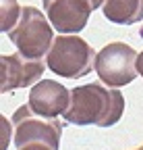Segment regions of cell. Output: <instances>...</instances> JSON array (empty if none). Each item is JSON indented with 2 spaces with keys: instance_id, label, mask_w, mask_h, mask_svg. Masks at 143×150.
Returning <instances> with one entry per match:
<instances>
[{
  "instance_id": "cell-3",
  "label": "cell",
  "mask_w": 143,
  "mask_h": 150,
  "mask_svg": "<svg viewBox=\"0 0 143 150\" xmlns=\"http://www.w3.org/2000/svg\"><path fill=\"white\" fill-rule=\"evenodd\" d=\"M8 40L17 46L25 59H46L54 44V25L35 6H23L21 19L10 31Z\"/></svg>"
},
{
  "instance_id": "cell-4",
  "label": "cell",
  "mask_w": 143,
  "mask_h": 150,
  "mask_svg": "<svg viewBox=\"0 0 143 150\" xmlns=\"http://www.w3.org/2000/svg\"><path fill=\"white\" fill-rule=\"evenodd\" d=\"M137 52L124 42L104 46L96 56V73L102 83L110 88L129 86L137 77Z\"/></svg>"
},
{
  "instance_id": "cell-1",
  "label": "cell",
  "mask_w": 143,
  "mask_h": 150,
  "mask_svg": "<svg viewBox=\"0 0 143 150\" xmlns=\"http://www.w3.org/2000/svg\"><path fill=\"white\" fill-rule=\"evenodd\" d=\"M124 112V96L118 88H106L102 81L77 86L70 90L68 108L62 117L70 125H116Z\"/></svg>"
},
{
  "instance_id": "cell-10",
  "label": "cell",
  "mask_w": 143,
  "mask_h": 150,
  "mask_svg": "<svg viewBox=\"0 0 143 150\" xmlns=\"http://www.w3.org/2000/svg\"><path fill=\"white\" fill-rule=\"evenodd\" d=\"M23 6H19L17 0H0V31L8 33L21 19Z\"/></svg>"
},
{
  "instance_id": "cell-13",
  "label": "cell",
  "mask_w": 143,
  "mask_h": 150,
  "mask_svg": "<svg viewBox=\"0 0 143 150\" xmlns=\"http://www.w3.org/2000/svg\"><path fill=\"white\" fill-rule=\"evenodd\" d=\"M133 150H143V144H141V146H139V148H133Z\"/></svg>"
},
{
  "instance_id": "cell-6",
  "label": "cell",
  "mask_w": 143,
  "mask_h": 150,
  "mask_svg": "<svg viewBox=\"0 0 143 150\" xmlns=\"http://www.w3.org/2000/svg\"><path fill=\"white\" fill-rule=\"evenodd\" d=\"M50 23L60 33H79L85 29L89 15L102 8L104 0H42Z\"/></svg>"
},
{
  "instance_id": "cell-8",
  "label": "cell",
  "mask_w": 143,
  "mask_h": 150,
  "mask_svg": "<svg viewBox=\"0 0 143 150\" xmlns=\"http://www.w3.org/2000/svg\"><path fill=\"white\" fill-rule=\"evenodd\" d=\"M70 90L54 79H40L31 86L29 92V106L44 117H58L68 108Z\"/></svg>"
},
{
  "instance_id": "cell-7",
  "label": "cell",
  "mask_w": 143,
  "mask_h": 150,
  "mask_svg": "<svg viewBox=\"0 0 143 150\" xmlns=\"http://www.w3.org/2000/svg\"><path fill=\"white\" fill-rule=\"evenodd\" d=\"M0 63H2V83H0L2 92L29 88L33 83H38L44 75V69L48 67L40 59H25L21 52L4 54Z\"/></svg>"
},
{
  "instance_id": "cell-2",
  "label": "cell",
  "mask_w": 143,
  "mask_h": 150,
  "mask_svg": "<svg viewBox=\"0 0 143 150\" xmlns=\"http://www.w3.org/2000/svg\"><path fill=\"white\" fill-rule=\"evenodd\" d=\"M96 56L98 52L83 38L60 33L46 56V65L58 77L79 79L96 69Z\"/></svg>"
},
{
  "instance_id": "cell-9",
  "label": "cell",
  "mask_w": 143,
  "mask_h": 150,
  "mask_svg": "<svg viewBox=\"0 0 143 150\" xmlns=\"http://www.w3.org/2000/svg\"><path fill=\"white\" fill-rule=\"evenodd\" d=\"M102 13L114 25H135L143 21V0H104Z\"/></svg>"
},
{
  "instance_id": "cell-12",
  "label": "cell",
  "mask_w": 143,
  "mask_h": 150,
  "mask_svg": "<svg viewBox=\"0 0 143 150\" xmlns=\"http://www.w3.org/2000/svg\"><path fill=\"white\" fill-rule=\"evenodd\" d=\"M137 73L143 77V52H139V56H137Z\"/></svg>"
},
{
  "instance_id": "cell-11",
  "label": "cell",
  "mask_w": 143,
  "mask_h": 150,
  "mask_svg": "<svg viewBox=\"0 0 143 150\" xmlns=\"http://www.w3.org/2000/svg\"><path fill=\"white\" fill-rule=\"evenodd\" d=\"M17 150H54V148L48 146V144H42V142H31V144H25L21 148H17Z\"/></svg>"
},
{
  "instance_id": "cell-5",
  "label": "cell",
  "mask_w": 143,
  "mask_h": 150,
  "mask_svg": "<svg viewBox=\"0 0 143 150\" xmlns=\"http://www.w3.org/2000/svg\"><path fill=\"white\" fill-rule=\"evenodd\" d=\"M13 127H15V146L21 148L31 142L48 144L54 150L60 146L62 138V125L56 121V117H44L35 112L29 104H21L13 115Z\"/></svg>"
}]
</instances>
